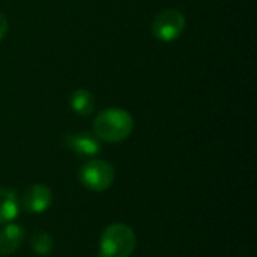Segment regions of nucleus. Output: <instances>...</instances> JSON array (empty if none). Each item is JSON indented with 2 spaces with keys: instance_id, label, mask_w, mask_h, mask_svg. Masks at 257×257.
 <instances>
[{
  "instance_id": "obj_1",
  "label": "nucleus",
  "mask_w": 257,
  "mask_h": 257,
  "mask_svg": "<svg viewBox=\"0 0 257 257\" xmlns=\"http://www.w3.org/2000/svg\"><path fill=\"white\" fill-rule=\"evenodd\" d=\"M134 130V119L130 111L110 107L96 114L93 120V134L105 143H120L126 140Z\"/></svg>"
},
{
  "instance_id": "obj_2",
  "label": "nucleus",
  "mask_w": 257,
  "mask_h": 257,
  "mask_svg": "<svg viewBox=\"0 0 257 257\" xmlns=\"http://www.w3.org/2000/svg\"><path fill=\"white\" fill-rule=\"evenodd\" d=\"M137 244L134 230L123 223L107 226L99 238V257H130Z\"/></svg>"
},
{
  "instance_id": "obj_3",
  "label": "nucleus",
  "mask_w": 257,
  "mask_h": 257,
  "mask_svg": "<svg viewBox=\"0 0 257 257\" xmlns=\"http://www.w3.org/2000/svg\"><path fill=\"white\" fill-rule=\"evenodd\" d=\"M114 167L105 160H89L78 170V179L81 185L90 191H107L114 182Z\"/></svg>"
},
{
  "instance_id": "obj_4",
  "label": "nucleus",
  "mask_w": 257,
  "mask_h": 257,
  "mask_svg": "<svg viewBox=\"0 0 257 257\" xmlns=\"http://www.w3.org/2000/svg\"><path fill=\"white\" fill-rule=\"evenodd\" d=\"M187 26L184 14L178 9H164L152 21V35L161 42H173L181 38Z\"/></svg>"
},
{
  "instance_id": "obj_5",
  "label": "nucleus",
  "mask_w": 257,
  "mask_h": 257,
  "mask_svg": "<svg viewBox=\"0 0 257 257\" xmlns=\"http://www.w3.org/2000/svg\"><path fill=\"white\" fill-rule=\"evenodd\" d=\"M63 145L81 158H92L96 157L101 151V140L89 131L80 133H69L63 137Z\"/></svg>"
},
{
  "instance_id": "obj_6",
  "label": "nucleus",
  "mask_w": 257,
  "mask_h": 257,
  "mask_svg": "<svg viewBox=\"0 0 257 257\" xmlns=\"http://www.w3.org/2000/svg\"><path fill=\"white\" fill-rule=\"evenodd\" d=\"M24 211L30 214H44L53 203V193L44 184L30 185L21 199Z\"/></svg>"
},
{
  "instance_id": "obj_7",
  "label": "nucleus",
  "mask_w": 257,
  "mask_h": 257,
  "mask_svg": "<svg viewBox=\"0 0 257 257\" xmlns=\"http://www.w3.org/2000/svg\"><path fill=\"white\" fill-rule=\"evenodd\" d=\"M26 239V230L17 223L3 224L0 229V256L14 254L23 245Z\"/></svg>"
},
{
  "instance_id": "obj_8",
  "label": "nucleus",
  "mask_w": 257,
  "mask_h": 257,
  "mask_svg": "<svg viewBox=\"0 0 257 257\" xmlns=\"http://www.w3.org/2000/svg\"><path fill=\"white\" fill-rule=\"evenodd\" d=\"M20 215V199L15 191L0 188V224L12 223Z\"/></svg>"
},
{
  "instance_id": "obj_9",
  "label": "nucleus",
  "mask_w": 257,
  "mask_h": 257,
  "mask_svg": "<svg viewBox=\"0 0 257 257\" xmlns=\"http://www.w3.org/2000/svg\"><path fill=\"white\" fill-rule=\"evenodd\" d=\"M95 105H96V101H95L93 93L86 89H77L69 96L71 110L81 117L90 116L95 111Z\"/></svg>"
},
{
  "instance_id": "obj_10",
  "label": "nucleus",
  "mask_w": 257,
  "mask_h": 257,
  "mask_svg": "<svg viewBox=\"0 0 257 257\" xmlns=\"http://www.w3.org/2000/svg\"><path fill=\"white\" fill-rule=\"evenodd\" d=\"M30 248L38 256H48L54 250V239L45 230H35L30 236Z\"/></svg>"
},
{
  "instance_id": "obj_11",
  "label": "nucleus",
  "mask_w": 257,
  "mask_h": 257,
  "mask_svg": "<svg viewBox=\"0 0 257 257\" xmlns=\"http://www.w3.org/2000/svg\"><path fill=\"white\" fill-rule=\"evenodd\" d=\"M8 29H9V26H8V18L0 12V41L8 35Z\"/></svg>"
}]
</instances>
